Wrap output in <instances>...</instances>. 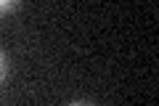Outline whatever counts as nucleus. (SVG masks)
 <instances>
[{
  "mask_svg": "<svg viewBox=\"0 0 159 106\" xmlns=\"http://www.w3.org/2000/svg\"><path fill=\"white\" fill-rule=\"evenodd\" d=\"M69 106H93L90 101H74V104H69Z\"/></svg>",
  "mask_w": 159,
  "mask_h": 106,
  "instance_id": "7ed1b4c3",
  "label": "nucleus"
},
{
  "mask_svg": "<svg viewBox=\"0 0 159 106\" xmlns=\"http://www.w3.org/2000/svg\"><path fill=\"white\" fill-rule=\"evenodd\" d=\"M13 8H16V3H13V0H0V16H3V13H8V11H13Z\"/></svg>",
  "mask_w": 159,
  "mask_h": 106,
  "instance_id": "f257e3e1",
  "label": "nucleus"
},
{
  "mask_svg": "<svg viewBox=\"0 0 159 106\" xmlns=\"http://www.w3.org/2000/svg\"><path fill=\"white\" fill-rule=\"evenodd\" d=\"M6 80V53L0 50V82Z\"/></svg>",
  "mask_w": 159,
  "mask_h": 106,
  "instance_id": "f03ea898",
  "label": "nucleus"
}]
</instances>
